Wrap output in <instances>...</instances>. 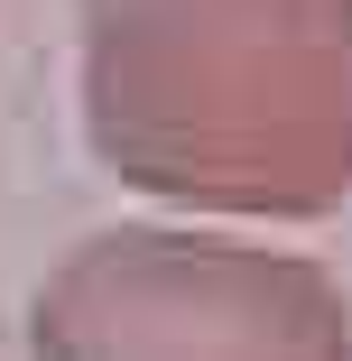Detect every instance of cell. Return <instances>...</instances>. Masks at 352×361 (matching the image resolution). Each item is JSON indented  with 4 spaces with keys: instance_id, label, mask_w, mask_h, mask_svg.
I'll use <instances>...</instances> for the list:
<instances>
[{
    "instance_id": "1",
    "label": "cell",
    "mask_w": 352,
    "mask_h": 361,
    "mask_svg": "<svg viewBox=\"0 0 352 361\" xmlns=\"http://www.w3.org/2000/svg\"><path fill=\"white\" fill-rule=\"evenodd\" d=\"M111 149L204 195L352 185V0H102Z\"/></svg>"
}]
</instances>
